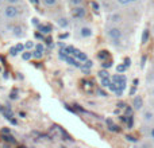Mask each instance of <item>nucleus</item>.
I'll use <instances>...</instances> for the list:
<instances>
[{
	"instance_id": "obj_1",
	"label": "nucleus",
	"mask_w": 154,
	"mask_h": 148,
	"mask_svg": "<svg viewBox=\"0 0 154 148\" xmlns=\"http://www.w3.org/2000/svg\"><path fill=\"white\" fill-rule=\"evenodd\" d=\"M106 35L109 39L111 45L114 46H119L122 43V38H123V30L118 26L109 24L108 27H106Z\"/></svg>"
},
{
	"instance_id": "obj_2",
	"label": "nucleus",
	"mask_w": 154,
	"mask_h": 148,
	"mask_svg": "<svg viewBox=\"0 0 154 148\" xmlns=\"http://www.w3.org/2000/svg\"><path fill=\"white\" fill-rule=\"evenodd\" d=\"M141 121H142V127L154 125V111L150 106H145L141 111Z\"/></svg>"
},
{
	"instance_id": "obj_3",
	"label": "nucleus",
	"mask_w": 154,
	"mask_h": 148,
	"mask_svg": "<svg viewBox=\"0 0 154 148\" xmlns=\"http://www.w3.org/2000/svg\"><path fill=\"white\" fill-rule=\"evenodd\" d=\"M20 15V10H19L18 5H12V4H5L3 7V16H4L7 20H14V19H18Z\"/></svg>"
},
{
	"instance_id": "obj_4",
	"label": "nucleus",
	"mask_w": 154,
	"mask_h": 148,
	"mask_svg": "<svg viewBox=\"0 0 154 148\" xmlns=\"http://www.w3.org/2000/svg\"><path fill=\"white\" fill-rule=\"evenodd\" d=\"M88 10L84 5H77V7H72L70 10V16H72L73 20H84L87 18Z\"/></svg>"
},
{
	"instance_id": "obj_5",
	"label": "nucleus",
	"mask_w": 154,
	"mask_h": 148,
	"mask_svg": "<svg viewBox=\"0 0 154 148\" xmlns=\"http://www.w3.org/2000/svg\"><path fill=\"white\" fill-rule=\"evenodd\" d=\"M77 35L81 39H89L93 37V28L88 24H81V26L77 28Z\"/></svg>"
},
{
	"instance_id": "obj_6",
	"label": "nucleus",
	"mask_w": 154,
	"mask_h": 148,
	"mask_svg": "<svg viewBox=\"0 0 154 148\" xmlns=\"http://www.w3.org/2000/svg\"><path fill=\"white\" fill-rule=\"evenodd\" d=\"M131 106L135 112H141L145 108V100L141 94H134L133 96V101H131Z\"/></svg>"
},
{
	"instance_id": "obj_7",
	"label": "nucleus",
	"mask_w": 154,
	"mask_h": 148,
	"mask_svg": "<svg viewBox=\"0 0 154 148\" xmlns=\"http://www.w3.org/2000/svg\"><path fill=\"white\" fill-rule=\"evenodd\" d=\"M111 79H112V82L114 84H116L119 87H122V89H125L126 87V84H127V78H126V75L125 74H114V75L111 77Z\"/></svg>"
},
{
	"instance_id": "obj_8",
	"label": "nucleus",
	"mask_w": 154,
	"mask_h": 148,
	"mask_svg": "<svg viewBox=\"0 0 154 148\" xmlns=\"http://www.w3.org/2000/svg\"><path fill=\"white\" fill-rule=\"evenodd\" d=\"M56 23H57V26H58L60 28H64V30L69 28V26H70L69 18L65 16V15H61V16H58V18H56Z\"/></svg>"
},
{
	"instance_id": "obj_9",
	"label": "nucleus",
	"mask_w": 154,
	"mask_h": 148,
	"mask_svg": "<svg viewBox=\"0 0 154 148\" xmlns=\"http://www.w3.org/2000/svg\"><path fill=\"white\" fill-rule=\"evenodd\" d=\"M108 22H109V24H114V26H116V24H119V23H122V22H123V15L120 12L111 13V15L108 16Z\"/></svg>"
},
{
	"instance_id": "obj_10",
	"label": "nucleus",
	"mask_w": 154,
	"mask_h": 148,
	"mask_svg": "<svg viewBox=\"0 0 154 148\" xmlns=\"http://www.w3.org/2000/svg\"><path fill=\"white\" fill-rule=\"evenodd\" d=\"M72 57H75V58H76L79 62H85V61H88V55L84 53V51L79 50V49H75V51H73V55H72Z\"/></svg>"
},
{
	"instance_id": "obj_11",
	"label": "nucleus",
	"mask_w": 154,
	"mask_h": 148,
	"mask_svg": "<svg viewBox=\"0 0 154 148\" xmlns=\"http://www.w3.org/2000/svg\"><path fill=\"white\" fill-rule=\"evenodd\" d=\"M143 128V132L146 139H149L150 141L154 144V125H150V127H142Z\"/></svg>"
},
{
	"instance_id": "obj_12",
	"label": "nucleus",
	"mask_w": 154,
	"mask_h": 148,
	"mask_svg": "<svg viewBox=\"0 0 154 148\" xmlns=\"http://www.w3.org/2000/svg\"><path fill=\"white\" fill-rule=\"evenodd\" d=\"M134 148H154V144L149 139L145 138V140H138V143H135V147Z\"/></svg>"
},
{
	"instance_id": "obj_13",
	"label": "nucleus",
	"mask_w": 154,
	"mask_h": 148,
	"mask_svg": "<svg viewBox=\"0 0 154 148\" xmlns=\"http://www.w3.org/2000/svg\"><path fill=\"white\" fill-rule=\"evenodd\" d=\"M96 57H97V59L100 62H104V61H108V59H111V54H109V51H107V50H100Z\"/></svg>"
},
{
	"instance_id": "obj_14",
	"label": "nucleus",
	"mask_w": 154,
	"mask_h": 148,
	"mask_svg": "<svg viewBox=\"0 0 154 148\" xmlns=\"http://www.w3.org/2000/svg\"><path fill=\"white\" fill-rule=\"evenodd\" d=\"M38 30H39V32L42 35H49V34H51V31H53L50 24H42V23L38 26Z\"/></svg>"
},
{
	"instance_id": "obj_15",
	"label": "nucleus",
	"mask_w": 154,
	"mask_h": 148,
	"mask_svg": "<svg viewBox=\"0 0 154 148\" xmlns=\"http://www.w3.org/2000/svg\"><path fill=\"white\" fill-rule=\"evenodd\" d=\"M11 31H12V35L15 38H20V37H23L24 35V30H23V27H20V26L11 27Z\"/></svg>"
},
{
	"instance_id": "obj_16",
	"label": "nucleus",
	"mask_w": 154,
	"mask_h": 148,
	"mask_svg": "<svg viewBox=\"0 0 154 148\" xmlns=\"http://www.w3.org/2000/svg\"><path fill=\"white\" fill-rule=\"evenodd\" d=\"M41 3L48 8H56V7H58L60 0H41Z\"/></svg>"
},
{
	"instance_id": "obj_17",
	"label": "nucleus",
	"mask_w": 154,
	"mask_h": 148,
	"mask_svg": "<svg viewBox=\"0 0 154 148\" xmlns=\"http://www.w3.org/2000/svg\"><path fill=\"white\" fill-rule=\"evenodd\" d=\"M150 40V30L149 28H145L143 32H142V37H141V43L142 45H147Z\"/></svg>"
},
{
	"instance_id": "obj_18",
	"label": "nucleus",
	"mask_w": 154,
	"mask_h": 148,
	"mask_svg": "<svg viewBox=\"0 0 154 148\" xmlns=\"http://www.w3.org/2000/svg\"><path fill=\"white\" fill-rule=\"evenodd\" d=\"M111 84H112L111 77H108V78H101L100 79V85L103 87H109V86H111Z\"/></svg>"
},
{
	"instance_id": "obj_19",
	"label": "nucleus",
	"mask_w": 154,
	"mask_h": 148,
	"mask_svg": "<svg viewBox=\"0 0 154 148\" xmlns=\"http://www.w3.org/2000/svg\"><path fill=\"white\" fill-rule=\"evenodd\" d=\"M31 58H32V51L26 50L22 53V59H23V61H30Z\"/></svg>"
},
{
	"instance_id": "obj_20",
	"label": "nucleus",
	"mask_w": 154,
	"mask_h": 148,
	"mask_svg": "<svg viewBox=\"0 0 154 148\" xmlns=\"http://www.w3.org/2000/svg\"><path fill=\"white\" fill-rule=\"evenodd\" d=\"M112 66H114V62H112V59H108V61L101 62V69L108 70L109 67H112Z\"/></svg>"
},
{
	"instance_id": "obj_21",
	"label": "nucleus",
	"mask_w": 154,
	"mask_h": 148,
	"mask_svg": "<svg viewBox=\"0 0 154 148\" xmlns=\"http://www.w3.org/2000/svg\"><path fill=\"white\" fill-rule=\"evenodd\" d=\"M97 77L101 79V78H108V77H111V75H109V72H108V70H106V69H101L100 72L97 73Z\"/></svg>"
},
{
	"instance_id": "obj_22",
	"label": "nucleus",
	"mask_w": 154,
	"mask_h": 148,
	"mask_svg": "<svg viewBox=\"0 0 154 148\" xmlns=\"http://www.w3.org/2000/svg\"><path fill=\"white\" fill-rule=\"evenodd\" d=\"M91 8H92V11L95 13H99V11H100V5H99V3H96L95 0L91 1Z\"/></svg>"
},
{
	"instance_id": "obj_23",
	"label": "nucleus",
	"mask_w": 154,
	"mask_h": 148,
	"mask_svg": "<svg viewBox=\"0 0 154 148\" xmlns=\"http://www.w3.org/2000/svg\"><path fill=\"white\" fill-rule=\"evenodd\" d=\"M24 47H26V50H32V49H35V43L32 42V40H27L26 43H24Z\"/></svg>"
},
{
	"instance_id": "obj_24",
	"label": "nucleus",
	"mask_w": 154,
	"mask_h": 148,
	"mask_svg": "<svg viewBox=\"0 0 154 148\" xmlns=\"http://www.w3.org/2000/svg\"><path fill=\"white\" fill-rule=\"evenodd\" d=\"M69 4L72 7H77V5H84V0H69Z\"/></svg>"
},
{
	"instance_id": "obj_25",
	"label": "nucleus",
	"mask_w": 154,
	"mask_h": 148,
	"mask_svg": "<svg viewBox=\"0 0 154 148\" xmlns=\"http://www.w3.org/2000/svg\"><path fill=\"white\" fill-rule=\"evenodd\" d=\"M34 50L39 51V53H45V45H43V43H37Z\"/></svg>"
},
{
	"instance_id": "obj_26",
	"label": "nucleus",
	"mask_w": 154,
	"mask_h": 148,
	"mask_svg": "<svg viewBox=\"0 0 154 148\" xmlns=\"http://www.w3.org/2000/svg\"><path fill=\"white\" fill-rule=\"evenodd\" d=\"M126 69H127V67H126V65L125 64H122V65H118V67H116V72L119 73V74H123L126 72Z\"/></svg>"
},
{
	"instance_id": "obj_27",
	"label": "nucleus",
	"mask_w": 154,
	"mask_h": 148,
	"mask_svg": "<svg viewBox=\"0 0 154 148\" xmlns=\"http://www.w3.org/2000/svg\"><path fill=\"white\" fill-rule=\"evenodd\" d=\"M42 57H43V53H39V51H37V50L32 51V58L34 59H41Z\"/></svg>"
},
{
	"instance_id": "obj_28",
	"label": "nucleus",
	"mask_w": 154,
	"mask_h": 148,
	"mask_svg": "<svg viewBox=\"0 0 154 148\" xmlns=\"http://www.w3.org/2000/svg\"><path fill=\"white\" fill-rule=\"evenodd\" d=\"M5 4H12V5H19L22 4V0H4Z\"/></svg>"
},
{
	"instance_id": "obj_29",
	"label": "nucleus",
	"mask_w": 154,
	"mask_h": 148,
	"mask_svg": "<svg viewBox=\"0 0 154 148\" xmlns=\"http://www.w3.org/2000/svg\"><path fill=\"white\" fill-rule=\"evenodd\" d=\"M147 94H149L150 98H154V84H152L149 86V89H147Z\"/></svg>"
},
{
	"instance_id": "obj_30",
	"label": "nucleus",
	"mask_w": 154,
	"mask_h": 148,
	"mask_svg": "<svg viewBox=\"0 0 154 148\" xmlns=\"http://www.w3.org/2000/svg\"><path fill=\"white\" fill-rule=\"evenodd\" d=\"M15 49H16V51H18V53H23L24 49H26V47H24L23 43H18V45L15 46Z\"/></svg>"
},
{
	"instance_id": "obj_31",
	"label": "nucleus",
	"mask_w": 154,
	"mask_h": 148,
	"mask_svg": "<svg viewBox=\"0 0 154 148\" xmlns=\"http://www.w3.org/2000/svg\"><path fill=\"white\" fill-rule=\"evenodd\" d=\"M116 3L119 5H122V7H126V5L130 4V0H116Z\"/></svg>"
},
{
	"instance_id": "obj_32",
	"label": "nucleus",
	"mask_w": 154,
	"mask_h": 148,
	"mask_svg": "<svg viewBox=\"0 0 154 148\" xmlns=\"http://www.w3.org/2000/svg\"><path fill=\"white\" fill-rule=\"evenodd\" d=\"M10 54H11V55H12V57H15L16 54H18V51H16L15 46H14V47H11V49H10Z\"/></svg>"
},
{
	"instance_id": "obj_33",
	"label": "nucleus",
	"mask_w": 154,
	"mask_h": 148,
	"mask_svg": "<svg viewBox=\"0 0 154 148\" xmlns=\"http://www.w3.org/2000/svg\"><path fill=\"white\" fill-rule=\"evenodd\" d=\"M146 59H147V57H146V55L142 57V59H141V67H143V66H145V62H146Z\"/></svg>"
},
{
	"instance_id": "obj_34",
	"label": "nucleus",
	"mask_w": 154,
	"mask_h": 148,
	"mask_svg": "<svg viewBox=\"0 0 154 148\" xmlns=\"http://www.w3.org/2000/svg\"><path fill=\"white\" fill-rule=\"evenodd\" d=\"M149 106L154 111V98H150L149 100Z\"/></svg>"
},
{
	"instance_id": "obj_35",
	"label": "nucleus",
	"mask_w": 154,
	"mask_h": 148,
	"mask_svg": "<svg viewBox=\"0 0 154 148\" xmlns=\"http://www.w3.org/2000/svg\"><path fill=\"white\" fill-rule=\"evenodd\" d=\"M130 62H131V61H130V58H126V59H125V65H126V67H130V65H131Z\"/></svg>"
},
{
	"instance_id": "obj_36",
	"label": "nucleus",
	"mask_w": 154,
	"mask_h": 148,
	"mask_svg": "<svg viewBox=\"0 0 154 148\" xmlns=\"http://www.w3.org/2000/svg\"><path fill=\"white\" fill-rule=\"evenodd\" d=\"M97 93L101 96V97H107V93H106V92H103V90H100V89H99V90H97Z\"/></svg>"
},
{
	"instance_id": "obj_37",
	"label": "nucleus",
	"mask_w": 154,
	"mask_h": 148,
	"mask_svg": "<svg viewBox=\"0 0 154 148\" xmlns=\"http://www.w3.org/2000/svg\"><path fill=\"white\" fill-rule=\"evenodd\" d=\"M31 20H32V23H34V24H35V26H37V27H38V26H39V24H41L39 22H38V19H37V18H32Z\"/></svg>"
},
{
	"instance_id": "obj_38",
	"label": "nucleus",
	"mask_w": 154,
	"mask_h": 148,
	"mask_svg": "<svg viewBox=\"0 0 154 148\" xmlns=\"http://www.w3.org/2000/svg\"><path fill=\"white\" fill-rule=\"evenodd\" d=\"M30 3H32V4H38V3H41V0H30Z\"/></svg>"
},
{
	"instance_id": "obj_39",
	"label": "nucleus",
	"mask_w": 154,
	"mask_h": 148,
	"mask_svg": "<svg viewBox=\"0 0 154 148\" xmlns=\"http://www.w3.org/2000/svg\"><path fill=\"white\" fill-rule=\"evenodd\" d=\"M60 38H61V39H65V38H68V34H61Z\"/></svg>"
},
{
	"instance_id": "obj_40",
	"label": "nucleus",
	"mask_w": 154,
	"mask_h": 148,
	"mask_svg": "<svg viewBox=\"0 0 154 148\" xmlns=\"http://www.w3.org/2000/svg\"><path fill=\"white\" fill-rule=\"evenodd\" d=\"M138 0H130V3H137Z\"/></svg>"
},
{
	"instance_id": "obj_41",
	"label": "nucleus",
	"mask_w": 154,
	"mask_h": 148,
	"mask_svg": "<svg viewBox=\"0 0 154 148\" xmlns=\"http://www.w3.org/2000/svg\"><path fill=\"white\" fill-rule=\"evenodd\" d=\"M153 73H154V62H153Z\"/></svg>"
},
{
	"instance_id": "obj_42",
	"label": "nucleus",
	"mask_w": 154,
	"mask_h": 148,
	"mask_svg": "<svg viewBox=\"0 0 154 148\" xmlns=\"http://www.w3.org/2000/svg\"><path fill=\"white\" fill-rule=\"evenodd\" d=\"M0 3H2V0H0Z\"/></svg>"
}]
</instances>
